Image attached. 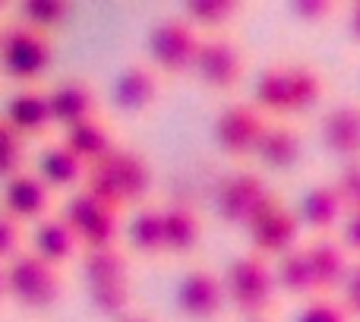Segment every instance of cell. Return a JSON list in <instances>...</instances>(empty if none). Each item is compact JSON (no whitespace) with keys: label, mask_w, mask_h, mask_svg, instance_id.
Here are the masks:
<instances>
[{"label":"cell","mask_w":360,"mask_h":322,"mask_svg":"<svg viewBox=\"0 0 360 322\" xmlns=\"http://www.w3.org/2000/svg\"><path fill=\"white\" fill-rule=\"evenodd\" d=\"M152 186V167L139 152L114 149L111 155L86 167V193L111 205L139 202Z\"/></svg>","instance_id":"obj_1"},{"label":"cell","mask_w":360,"mask_h":322,"mask_svg":"<svg viewBox=\"0 0 360 322\" xmlns=\"http://www.w3.org/2000/svg\"><path fill=\"white\" fill-rule=\"evenodd\" d=\"M6 297L29 313H44L60 304L63 297V275L57 266L44 262L32 250H19L4 266Z\"/></svg>","instance_id":"obj_2"},{"label":"cell","mask_w":360,"mask_h":322,"mask_svg":"<svg viewBox=\"0 0 360 322\" xmlns=\"http://www.w3.org/2000/svg\"><path fill=\"white\" fill-rule=\"evenodd\" d=\"M54 60V41L44 32H35L22 22L0 29V73L19 86H32L48 73Z\"/></svg>","instance_id":"obj_3"},{"label":"cell","mask_w":360,"mask_h":322,"mask_svg":"<svg viewBox=\"0 0 360 322\" xmlns=\"http://www.w3.org/2000/svg\"><path fill=\"white\" fill-rule=\"evenodd\" d=\"M224 285V297L243 313V316H262L269 307L275 304V275L272 266L266 262V256L250 253V256H237L228 266L221 278Z\"/></svg>","instance_id":"obj_4"},{"label":"cell","mask_w":360,"mask_h":322,"mask_svg":"<svg viewBox=\"0 0 360 322\" xmlns=\"http://www.w3.org/2000/svg\"><path fill=\"white\" fill-rule=\"evenodd\" d=\"M63 221L70 224V231L76 234L79 247L86 250H101V247H117L120 234V209L105 199L92 196V193H76L67 202Z\"/></svg>","instance_id":"obj_5"},{"label":"cell","mask_w":360,"mask_h":322,"mask_svg":"<svg viewBox=\"0 0 360 322\" xmlns=\"http://www.w3.org/2000/svg\"><path fill=\"white\" fill-rule=\"evenodd\" d=\"M272 199H275L272 190L266 186L262 177H256V174H250V171H234L231 177L221 180L215 202H218V215H221L224 221L247 228Z\"/></svg>","instance_id":"obj_6"},{"label":"cell","mask_w":360,"mask_h":322,"mask_svg":"<svg viewBox=\"0 0 360 322\" xmlns=\"http://www.w3.org/2000/svg\"><path fill=\"white\" fill-rule=\"evenodd\" d=\"M199 41L202 38L196 35V29L186 19H162L149 35L152 63L165 73H186V70H193Z\"/></svg>","instance_id":"obj_7"},{"label":"cell","mask_w":360,"mask_h":322,"mask_svg":"<svg viewBox=\"0 0 360 322\" xmlns=\"http://www.w3.org/2000/svg\"><path fill=\"white\" fill-rule=\"evenodd\" d=\"M193 73L199 76L202 86L215 89V92L234 89L243 76V51L231 38H221V35L205 38V41H199Z\"/></svg>","instance_id":"obj_8"},{"label":"cell","mask_w":360,"mask_h":322,"mask_svg":"<svg viewBox=\"0 0 360 322\" xmlns=\"http://www.w3.org/2000/svg\"><path fill=\"white\" fill-rule=\"evenodd\" d=\"M262 130H266V120H262V111L256 105H243V101L228 105L215 120L218 149L231 158L253 155Z\"/></svg>","instance_id":"obj_9"},{"label":"cell","mask_w":360,"mask_h":322,"mask_svg":"<svg viewBox=\"0 0 360 322\" xmlns=\"http://www.w3.org/2000/svg\"><path fill=\"white\" fill-rule=\"evenodd\" d=\"M247 231H250V240H253L259 256H281L297 243L300 218L294 215L288 205H281L278 199H272V202L247 224Z\"/></svg>","instance_id":"obj_10"},{"label":"cell","mask_w":360,"mask_h":322,"mask_svg":"<svg viewBox=\"0 0 360 322\" xmlns=\"http://www.w3.org/2000/svg\"><path fill=\"white\" fill-rule=\"evenodd\" d=\"M228 304L224 297V285L215 272L209 269H190L177 285V310L186 319L209 322L221 313V307Z\"/></svg>","instance_id":"obj_11"},{"label":"cell","mask_w":360,"mask_h":322,"mask_svg":"<svg viewBox=\"0 0 360 322\" xmlns=\"http://www.w3.org/2000/svg\"><path fill=\"white\" fill-rule=\"evenodd\" d=\"M51 209V190L44 180L32 171H19L10 180H4V212L10 218L22 221H41Z\"/></svg>","instance_id":"obj_12"},{"label":"cell","mask_w":360,"mask_h":322,"mask_svg":"<svg viewBox=\"0 0 360 322\" xmlns=\"http://www.w3.org/2000/svg\"><path fill=\"white\" fill-rule=\"evenodd\" d=\"M48 105H51V120L57 127H63V130H70V127L95 117L98 95L86 79H63L48 92Z\"/></svg>","instance_id":"obj_13"},{"label":"cell","mask_w":360,"mask_h":322,"mask_svg":"<svg viewBox=\"0 0 360 322\" xmlns=\"http://www.w3.org/2000/svg\"><path fill=\"white\" fill-rule=\"evenodd\" d=\"M4 120L19 133V136H44L54 127L51 120V105H48V92L35 86H25L6 101Z\"/></svg>","instance_id":"obj_14"},{"label":"cell","mask_w":360,"mask_h":322,"mask_svg":"<svg viewBox=\"0 0 360 322\" xmlns=\"http://www.w3.org/2000/svg\"><path fill=\"white\" fill-rule=\"evenodd\" d=\"M158 101V73L149 63H130L114 82V105L127 114H143Z\"/></svg>","instance_id":"obj_15"},{"label":"cell","mask_w":360,"mask_h":322,"mask_svg":"<svg viewBox=\"0 0 360 322\" xmlns=\"http://www.w3.org/2000/svg\"><path fill=\"white\" fill-rule=\"evenodd\" d=\"M307 253V262L313 269V281H316V294H326V291H335L342 288L345 275H348V250L342 247L338 240L332 237H316L313 243L304 247Z\"/></svg>","instance_id":"obj_16"},{"label":"cell","mask_w":360,"mask_h":322,"mask_svg":"<svg viewBox=\"0 0 360 322\" xmlns=\"http://www.w3.org/2000/svg\"><path fill=\"white\" fill-rule=\"evenodd\" d=\"M323 143L332 155L360 158V105H338L323 120Z\"/></svg>","instance_id":"obj_17"},{"label":"cell","mask_w":360,"mask_h":322,"mask_svg":"<svg viewBox=\"0 0 360 322\" xmlns=\"http://www.w3.org/2000/svg\"><path fill=\"white\" fill-rule=\"evenodd\" d=\"M162 237H165V253L186 256L196 250L199 237H202V221H199L196 209L184 202H171L162 209Z\"/></svg>","instance_id":"obj_18"},{"label":"cell","mask_w":360,"mask_h":322,"mask_svg":"<svg viewBox=\"0 0 360 322\" xmlns=\"http://www.w3.org/2000/svg\"><path fill=\"white\" fill-rule=\"evenodd\" d=\"M256 155H259L262 165L272 167V171H288V167H294L300 161V155H304V139L288 124H275V127L266 124L259 143H256Z\"/></svg>","instance_id":"obj_19"},{"label":"cell","mask_w":360,"mask_h":322,"mask_svg":"<svg viewBox=\"0 0 360 322\" xmlns=\"http://www.w3.org/2000/svg\"><path fill=\"white\" fill-rule=\"evenodd\" d=\"M63 146H67V149L73 152V155L79 158L86 167L95 165V161H101L105 155H111V152L117 149L111 127H108L105 120H98V117L82 120V124L70 127L67 136H63Z\"/></svg>","instance_id":"obj_20"},{"label":"cell","mask_w":360,"mask_h":322,"mask_svg":"<svg viewBox=\"0 0 360 322\" xmlns=\"http://www.w3.org/2000/svg\"><path fill=\"white\" fill-rule=\"evenodd\" d=\"M76 250H79V240L63 218H41L38 221L35 234H32V253L35 256L60 269L63 262L73 259Z\"/></svg>","instance_id":"obj_21"},{"label":"cell","mask_w":360,"mask_h":322,"mask_svg":"<svg viewBox=\"0 0 360 322\" xmlns=\"http://www.w3.org/2000/svg\"><path fill=\"white\" fill-rule=\"evenodd\" d=\"M35 174L44 180L48 190H70V186H76L82 177H86V165H82L63 143H57V146H48V149L41 152Z\"/></svg>","instance_id":"obj_22"},{"label":"cell","mask_w":360,"mask_h":322,"mask_svg":"<svg viewBox=\"0 0 360 322\" xmlns=\"http://www.w3.org/2000/svg\"><path fill=\"white\" fill-rule=\"evenodd\" d=\"M342 212H345V202H342V196H338L335 183H316L304 193V199H300L297 218L310 224L313 231H329L338 224Z\"/></svg>","instance_id":"obj_23"},{"label":"cell","mask_w":360,"mask_h":322,"mask_svg":"<svg viewBox=\"0 0 360 322\" xmlns=\"http://www.w3.org/2000/svg\"><path fill=\"white\" fill-rule=\"evenodd\" d=\"M272 275L275 288H281V291L294 294V297H316V281H313V269L307 262L304 247H291L288 253H281Z\"/></svg>","instance_id":"obj_24"},{"label":"cell","mask_w":360,"mask_h":322,"mask_svg":"<svg viewBox=\"0 0 360 322\" xmlns=\"http://www.w3.org/2000/svg\"><path fill=\"white\" fill-rule=\"evenodd\" d=\"M184 16L193 29L221 32L243 16V4H237V0H190V4H184Z\"/></svg>","instance_id":"obj_25"},{"label":"cell","mask_w":360,"mask_h":322,"mask_svg":"<svg viewBox=\"0 0 360 322\" xmlns=\"http://www.w3.org/2000/svg\"><path fill=\"white\" fill-rule=\"evenodd\" d=\"M82 275H86V285L127 281L130 278V262H127V256L120 247L86 250V256H82Z\"/></svg>","instance_id":"obj_26"},{"label":"cell","mask_w":360,"mask_h":322,"mask_svg":"<svg viewBox=\"0 0 360 322\" xmlns=\"http://www.w3.org/2000/svg\"><path fill=\"white\" fill-rule=\"evenodd\" d=\"M323 98V76L310 63H288V114L310 111Z\"/></svg>","instance_id":"obj_27"},{"label":"cell","mask_w":360,"mask_h":322,"mask_svg":"<svg viewBox=\"0 0 360 322\" xmlns=\"http://www.w3.org/2000/svg\"><path fill=\"white\" fill-rule=\"evenodd\" d=\"M127 237L130 247L139 256H158L165 253V237H162V209H139L127 224Z\"/></svg>","instance_id":"obj_28"},{"label":"cell","mask_w":360,"mask_h":322,"mask_svg":"<svg viewBox=\"0 0 360 322\" xmlns=\"http://www.w3.org/2000/svg\"><path fill=\"white\" fill-rule=\"evenodd\" d=\"M16 13H19V22L22 25L51 35V32L60 29L70 19L73 4H67V0H25V4L16 6Z\"/></svg>","instance_id":"obj_29"},{"label":"cell","mask_w":360,"mask_h":322,"mask_svg":"<svg viewBox=\"0 0 360 322\" xmlns=\"http://www.w3.org/2000/svg\"><path fill=\"white\" fill-rule=\"evenodd\" d=\"M256 108L269 114H288V63H272L259 73Z\"/></svg>","instance_id":"obj_30"},{"label":"cell","mask_w":360,"mask_h":322,"mask_svg":"<svg viewBox=\"0 0 360 322\" xmlns=\"http://www.w3.org/2000/svg\"><path fill=\"white\" fill-rule=\"evenodd\" d=\"M130 278L127 281H108V285H89V304L98 316L108 319H124L130 313Z\"/></svg>","instance_id":"obj_31"},{"label":"cell","mask_w":360,"mask_h":322,"mask_svg":"<svg viewBox=\"0 0 360 322\" xmlns=\"http://www.w3.org/2000/svg\"><path fill=\"white\" fill-rule=\"evenodd\" d=\"M25 143L4 117H0V180H10L13 174L22 171Z\"/></svg>","instance_id":"obj_32"},{"label":"cell","mask_w":360,"mask_h":322,"mask_svg":"<svg viewBox=\"0 0 360 322\" xmlns=\"http://www.w3.org/2000/svg\"><path fill=\"white\" fill-rule=\"evenodd\" d=\"M297 322H351V316L345 313V307L338 304V300L316 294V297L307 300L304 310L297 313Z\"/></svg>","instance_id":"obj_33"},{"label":"cell","mask_w":360,"mask_h":322,"mask_svg":"<svg viewBox=\"0 0 360 322\" xmlns=\"http://www.w3.org/2000/svg\"><path fill=\"white\" fill-rule=\"evenodd\" d=\"M288 13L304 25H323L335 16V4L332 0H294Z\"/></svg>","instance_id":"obj_34"},{"label":"cell","mask_w":360,"mask_h":322,"mask_svg":"<svg viewBox=\"0 0 360 322\" xmlns=\"http://www.w3.org/2000/svg\"><path fill=\"white\" fill-rule=\"evenodd\" d=\"M335 190H338V196H342L345 209H351V212L360 209V158L348 161V165L342 167V174H338V180H335Z\"/></svg>","instance_id":"obj_35"},{"label":"cell","mask_w":360,"mask_h":322,"mask_svg":"<svg viewBox=\"0 0 360 322\" xmlns=\"http://www.w3.org/2000/svg\"><path fill=\"white\" fill-rule=\"evenodd\" d=\"M19 250H22V224L0 209V266H6Z\"/></svg>","instance_id":"obj_36"},{"label":"cell","mask_w":360,"mask_h":322,"mask_svg":"<svg viewBox=\"0 0 360 322\" xmlns=\"http://www.w3.org/2000/svg\"><path fill=\"white\" fill-rule=\"evenodd\" d=\"M342 288H345V294H342V307H345V313H348V316H357V319H360V262L348 269V275H345Z\"/></svg>","instance_id":"obj_37"},{"label":"cell","mask_w":360,"mask_h":322,"mask_svg":"<svg viewBox=\"0 0 360 322\" xmlns=\"http://www.w3.org/2000/svg\"><path fill=\"white\" fill-rule=\"evenodd\" d=\"M345 250L360 256V209L351 212V218L345 221Z\"/></svg>","instance_id":"obj_38"},{"label":"cell","mask_w":360,"mask_h":322,"mask_svg":"<svg viewBox=\"0 0 360 322\" xmlns=\"http://www.w3.org/2000/svg\"><path fill=\"white\" fill-rule=\"evenodd\" d=\"M351 32H354V38L360 41V0L351 6Z\"/></svg>","instance_id":"obj_39"},{"label":"cell","mask_w":360,"mask_h":322,"mask_svg":"<svg viewBox=\"0 0 360 322\" xmlns=\"http://www.w3.org/2000/svg\"><path fill=\"white\" fill-rule=\"evenodd\" d=\"M117 322H155L152 316H146V313H127L124 319H117Z\"/></svg>","instance_id":"obj_40"},{"label":"cell","mask_w":360,"mask_h":322,"mask_svg":"<svg viewBox=\"0 0 360 322\" xmlns=\"http://www.w3.org/2000/svg\"><path fill=\"white\" fill-rule=\"evenodd\" d=\"M6 300V278H4V266H0V304Z\"/></svg>","instance_id":"obj_41"},{"label":"cell","mask_w":360,"mask_h":322,"mask_svg":"<svg viewBox=\"0 0 360 322\" xmlns=\"http://www.w3.org/2000/svg\"><path fill=\"white\" fill-rule=\"evenodd\" d=\"M4 13H6V4H4V0H0V16H4Z\"/></svg>","instance_id":"obj_42"},{"label":"cell","mask_w":360,"mask_h":322,"mask_svg":"<svg viewBox=\"0 0 360 322\" xmlns=\"http://www.w3.org/2000/svg\"><path fill=\"white\" fill-rule=\"evenodd\" d=\"M253 322H266V319H253Z\"/></svg>","instance_id":"obj_43"},{"label":"cell","mask_w":360,"mask_h":322,"mask_svg":"<svg viewBox=\"0 0 360 322\" xmlns=\"http://www.w3.org/2000/svg\"><path fill=\"white\" fill-rule=\"evenodd\" d=\"M0 307H4V304H0Z\"/></svg>","instance_id":"obj_44"}]
</instances>
